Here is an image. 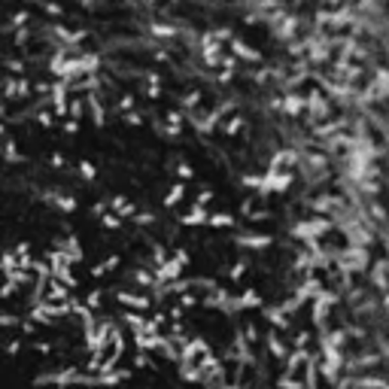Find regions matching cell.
<instances>
[{"instance_id": "20", "label": "cell", "mask_w": 389, "mask_h": 389, "mask_svg": "<svg viewBox=\"0 0 389 389\" xmlns=\"http://www.w3.org/2000/svg\"><path fill=\"white\" fill-rule=\"evenodd\" d=\"M67 116L79 122V119L85 116V97H70V103H67Z\"/></svg>"}, {"instance_id": "40", "label": "cell", "mask_w": 389, "mask_h": 389, "mask_svg": "<svg viewBox=\"0 0 389 389\" xmlns=\"http://www.w3.org/2000/svg\"><path fill=\"white\" fill-rule=\"evenodd\" d=\"M243 274H246V262H234V265H231V271H228V277H231V280H240Z\"/></svg>"}, {"instance_id": "41", "label": "cell", "mask_w": 389, "mask_h": 389, "mask_svg": "<svg viewBox=\"0 0 389 389\" xmlns=\"http://www.w3.org/2000/svg\"><path fill=\"white\" fill-rule=\"evenodd\" d=\"M0 326L3 329H12V326H21V320L15 313H0Z\"/></svg>"}, {"instance_id": "3", "label": "cell", "mask_w": 389, "mask_h": 389, "mask_svg": "<svg viewBox=\"0 0 389 389\" xmlns=\"http://www.w3.org/2000/svg\"><path fill=\"white\" fill-rule=\"evenodd\" d=\"M85 97V107L91 110V125L94 128H103L107 125V107H103V100H100V91H88V94H82Z\"/></svg>"}, {"instance_id": "44", "label": "cell", "mask_w": 389, "mask_h": 389, "mask_svg": "<svg viewBox=\"0 0 389 389\" xmlns=\"http://www.w3.org/2000/svg\"><path fill=\"white\" fill-rule=\"evenodd\" d=\"M134 368H155V365H152V359L146 353H137L134 356Z\"/></svg>"}, {"instance_id": "1", "label": "cell", "mask_w": 389, "mask_h": 389, "mask_svg": "<svg viewBox=\"0 0 389 389\" xmlns=\"http://www.w3.org/2000/svg\"><path fill=\"white\" fill-rule=\"evenodd\" d=\"M43 201L52 204V207H58L61 213H76V210H79V201H76L73 195L61 192V189H46V192H43Z\"/></svg>"}, {"instance_id": "26", "label": "cell", "mask_w": 389, "mask_h": 389, "mask_svg": "<svg viewBox=\"0 0 389 389\" xmlns=\"http://www.w3.org/2000/svg\"><path fill=\"white\" fill-rule=\"evenodd\" d=\"M97 222H100V225H103V228H110V231H119V228H122V225H125V219H119V216H116V213H103V216H100V219H97Z\"/></svg>"}, {"instance_id": "17", "label": "cell", "mask_w": 389, "mask_h": 389, "mask_svg": "<svg viewBox=\"0 0 389 389\" xmlns=\"http://www.w3.org/2000/svg\"><path fill=\"white\" fill-rule=\"evenodd\" d=\"M183 198H186V186H183V183H173V186H170V192L164 195V207L170 210V207H176Z\"/></svg>"}, {"instance_id": "19", "label": "cell", "mask_w": 389, "mask_h": 389, "mask_svg": "<svg viewBox=\"0 0 389 389\" xmlns=\"http://www.w3.org/2000/svg\"><path fill=\"white\" fill-rule=\"evenodd\" d=\"M3 158L12 161V164H24V155L18 152V143H15V140H6V143H3Z\"/></svg>"}, {"instance_id": "24", "label": "cell", "mask_w": 389, "mask_h": 389, "mask_svg": "<svg viewBox=\"0 0 389 389\" xmlns=\"http://www.w3.org/2000/svg\"><path fill=\"white\" fill-rule=\"evenodd\" d=\"M131 222L140 225V228H149V225H155V213H152V210H137V213L131 216Z\"/></svg>"}, {"instance_id": "54", "label": "cell", "mask_w": 389, "mask_h": 389, "mask_svg": "<svg viewBox=\"0 0 389 389\" xmlns=\"http://www.w3.org/2000/svg\"><path fill=\"white\" fill-rule=\"evenodd\" d=\"M3 134H6V125H3V122H0V137H3Z\"/></svg>"}, {"instance_id": "5", "label": "cell", "mask_w": 389, "mask_h": 389, "mask_svg": "<svg viewBox=\"0 0 389 389\" xmlns=\"http://www.w3.org/2000/svg\"><path fill=\"white\" fill-rule=\"evenodd\" d=\"M55 250H64V253L70 256V265L85 259V253H82V243H79V237H76V234H67V237L55 240Z\"/></svg>"}, {"instance_id": "10", "label": "cell", "mask_w": 389, "mask_h": 389, "mask_svg": "<svg viewBox=\"0 0 389 389\" xmlns=\"http://www.w3.org/2000/svg\"><path fill=\"white\" fill-rule=\"evenodd\" d=\"M234 243L240 250H265V246H271V237H265V234H240Z\"/></svg>"}, {"instance_id": "30", "label": "cell", "mask_w": 389, "mask_h": 389, "mask_svg": "<svg viewBox=\"0 0 389 389\" xmlns=\"http://www.w3.org/2000/svg\"><path fill=\"white\" fill-rule=\"evenodd\" d=\"M173 173H176L180 180H195V167H192V164H186V161L173 164Z\"/></svg>"}, {"instance_id": "6", "label": "cell", "mask_w": 389, "mask_h": 389, "mask_svg": "<svg viewBox=\"0 0 389 389\" xmlns=\"http://www.w3.org/2000/svg\"><path fill=\"white\" fill-rule=\"evenodd\" d=\"M146 30L152 33V37H161V40H176L180 37V27L176 24H170V21H146Z\"/></svg>"}, {"instance_id": "37", "label": "cell", "mask_w": 389, "mask_h": 389, "mask_svg": "<svg viewBox=\"0 0 389 389\" xmlns=\"http://www.w3.org/2000/svg\"><path fill=\"white\" fill-rule=\"evenodd\" d=\"M100 301H103V295H100V292H97V289H94V292H88V295H85V307H88V310H94V307H100Z\"/></svg>"}, {"instance_id": "21", "label": "cell", "mask_w": 389, "mask_h": 389, "mask_svg": "<svg viewBox=\"0 0 389 389\" xmlns=\"http://www.w3.org/2000/svg\"><path fill=\"white\" fill-rule=\"evenodd\" d=\"M134 280H137L143 289H155V286H158V283H155V271H146V268L134 271Z\"/></svg>"}, {"instance_id": "25", "label": "cell", "mask_w": 389, "mask_h": 389, "mask_svg": "<svg viewBox=\"0 0 389 389\" xmlns=\"http://www.w3.org/2000/svg\"><path fill=\"white\" fill-rule=\"evenodd\" d=\"M33 119H37V125H40V128H46V131H49V128H55V119H58V116H55V113H49V110H37V113H33Z\"/></svg>"}, {"instance_id": "2", "label": "cell", "mask_w": 389, "mask_h": 389, "mask_svg": "<svg viewBox=\"0 0 389 389\" xmlns=\"http://www.w3.org/2000/svg\"><path fill=\"white\" fill-rule=\"evenodd\" d=\"M67 97H70V88H67V82H64V79L52 82V91H49V103H52L55 116H67V103H70Z\"/></svg>"}, {"instance_id": "28", "label": "cell", "mask_w": 389, "mask_h": 389, "mask_svg": "<svg viewBox=\"0 0 389 389\" xmlns=\"http://www.w3.org/2000/svg\"><path fill=\"white\" fill-rule=\"evenodd\" d=\"M240 128H243V119H240V116H231V119H228V122L222 125V134H228V137H234V134H237Z\"/></svg>"}, {"instance_id": "18", "label": "cell", "mask_w": 389, "mask_h": 389, "mask_svg": "<svg viewBox=\"0 0 389 389\" xmlns=\"http://www.w3.org/2000/svg\"><path fill=\"white\" fill-rule=\"evenodd\" d=\"M207 225H213V228H234V225H237V219H234L231 213H210Z\"/></svg>"}, {"instance_id": "8", "label": "cell", "mask_w": 389, "mask_h": 389, "mask_svg": "<svg viewBox=\"0 0 389 389\" xmlns=\"http://www.w3.org/2000/svg\"><path fill=\"white\" fill-rule=\"evenodd\" d=\"M116 301L125 304V307H134V310H149L152 307L149 295H134V292H116Z\"/></svg>"}, {"instance_id": "14", "label": "cell", "mask_w": 389, "mask_h": 389, "mask_svg": "<svg viewBox=\"0 0 389 389\" xmlns=\"http://www.w3.org/2000/svg\"><path fill=\"white\" fill-rule=\"evenodd\" d=\"M228 46H231V52H234L237 58H246V61H262V55H259V52H256L253 46H246L243 40H237V37H234V40H231Z\"/></svg>"}, {"instance_id": "39", "label": "cell", "mask_w": 389, "mask_h": 389, "mask_svg": "<svg viewBox=\"0 0 389 389\" xmlns=\"http://www.w3.org/2000/svg\"><path fill=\"white\" fill-rule=\"evenodd\" d=\"M3 64H6V70H12L15 76H21V73L27 70V67H24V61H15V58H9V61H3Z\"/></svg>"}, {"instance_id": "16", "label": "cell", "mask_w": 389, "mask_h": 389, "mask_svg": "<svg viewBox=\"0 0 389 389\" xmlns=\"http://www.w3.org/2000/svg\"><path fill=\"white\" fill-rule=\"evenodd\" d=\"M161 341H164L161 335H140V332L134 335V344H137V350H140V353H146V350H158V347H161Z\"/></svg>"}, {"instance_id": "9", "label": "cell", "mask_w": 389, "mask_h": 389, "mask_svg": "<svg viewBox=\"0 0 389 389\" xmlns=\"http://www.w3.org/2000/svg\"><path fill=\"white\" fill-rule=\"evenodd\" d=\"M110 207H113V213H116L119 219H131V216L137 213V207H134L128 198H122V195H113V198H110Z\"/></svg>"}, {"instance_id": "4", "label": "cell", "mask_w": 389, "mask_h": 389, "mask_svg": "<svg viewBox=\"0 0 389 389\" xmlns=\"http://www.w3.org/2000/svg\"><path fill=\"white\" fill-rule=\"evenodd\" d=\"M152 271H155V283H158V286H161V283H170V280H180V277H183V265H180V262H173L170 256H167L161 265H155Z\"/></svg>"}, {"instance_id": "27", "label": "cell", "mask_w": 389, "mask_h": 389, "mask_svg": "<svg viewBox=\"0 0 389 389\" xmlns=\"http://www.w3.org/2000/svg\"><path fill=\"white\" fill-rule=\"evenodd\" d=\"M27 21H30V12L27 9H18V12H12L9 27H27Z\"/></svg>"}, {"instance_id": "7", "label": "cell", "mask_w": 389, "mask_h": 389, "mask_svg": "<svg viewBox=\"0 0 389 389\" xmlns=\"http://www.w3.org/2000/svg\"><path fill=\"white\" fill-rule=\"evenodd\" d=\"M207 219H210V213H207L204 207L192 204V210L180 216V225H183V228H198V225H207Z\"/></svg>"}, {"instance_id": "52", "label": "cell", "mask_w": 389, "mask_h": 389, "mask_svg": "<svg viewBox=\"0 0 389 389\" xmlns=\"http://www.w3.org/2000/svg\"><path fill=\"white\" fill-rule=\"evenodd\" d=\"M21 350V344L18 341H12V344H6V353H18Z\"/></svg>"}, {"instance_id": "23", "label": "cell", "mask_w": 389, "mask_h": 389, "mask_svg": "<svg viewBox=\"0 0 389 389\" xmlns=\"http://www.w3.org/2000/svg\"><path fill=\"white\" fill-rule=\"evenodd\" d=\"M76 170H79V176H82L85 183H94V180H97V167H94L91 161H85V158L76 164Z\"/></svg>"}, {"instance_id": "35", "label": "cell", "mask_w": 389, "mask_h": 389, "mask_svg": "<svg viewBox=\"0 0 389 389\" xmlns=\"http://www.w3.org/2000/svg\"><path fill=\"white\" fill-rule=\"evenodd\" d=\"M40 6H43V12H46V15H55V18H61V15H64V9H61L58 3H52V0H43Z\"/></svg>"}, {"instance_id": "12", "label": "cell", "mask_w": 389, "mask_h": 389, "mask_svg": "<svg viewBox=\"0 0 389 389\" xmlns=\"http://www.w3.org/2000/svg\"><path fill=\"white\" fill-rule=\"evenodd\" d=\"M73 292L64 286V283H58V280H49V286H46V301H52V304H61V301H67Z\"/></svg>"}, {"instance_id": "49", "label": "cell", "mask_w": 389, "mask_h": 389, "mask_svg": "<svg viewBox=\"0 0 389 389\" xmlns=\"http://www.w3.org/2000/svg\"><path fill=\"white\" fill-rule=\"evenodd\" d=\"M91 213H94V216L100 219V216L107 213V201H97V204H91Z\"/></svg>"}, {"instance_id": "33", "label": "cell", "mask_w": 389, "mask_h": 389, "mask_svg": "<svg viewBox=\"0 0 389 389\" xmlns=\"http://www.w3.org/2000/svg\"><path fill=\"white\" fill-rule=\"evenodd\" d=\"M122 122H125L128 128H140V125H143V116H140L137 110H131V113H122Z\"/></svg>"}, {"instance_id": "46", "label": "cell", "mask_w": 389, "mask_h": 389, "mask_svg": "<svg viewBox=\"0 0 389 389\" xmlns=\"http://www.w3.org/2000/svg\"><path fill=\"white\" fill-rule=\"evenodd\" d=\"M286 110H289V113H298V110H301V97H298V94H289Z\"/></svg>"}, {"instance_id": "42", "label": "cell", "mask_w": 389, "mask_h": 389, "mask_svg": "<svg viewBox=\"0 0 389 389\" xmlns=\"http://www.w3.org/2000/svg\"><path fill=\"white\" fill-rule=\"evenodd\" d=\"M210 201H213V192H210V189H201V192H198V198H195V204H198V207H207Z\"/></svg>"}, {"instance_id": "36", "label": "cell", "mask_w": 389, "mask_h": 389, "mask_svg": "<svg viewBox=\"0 0 389 389\" xmlns=\"http://www.w3.org/2000/svg\"><path fill=\"white\" fill-rule=\"evenodd\" d=\"M164 259H167V250H164L161 243H152V268H155V265H161Z\"/></svg>"}, {"instance_id": "29", "label": "cell", "mask_w": 389, "mask_h": 389, "mask_svg": "<svg viewBox=\"0 0 389 389\" xmlns=\"http://www.w3.org/2000/svg\"><path fill=\"white\" fill-rule=\"evenodd\" d=\"M134 103H137V97H134V94H122V97L116 100V110H119V113H131V110H134Z\"/></svg>"}, {"instance_id": "32", "label": "cell", "mask_w": 389, "mask_h": 389, "mask_svg": "<svg viewBox=\"0 0 389 389\" xmlns=\"http://www.w3.org/2000/svg\"><path fill=\"white\" fill-rule=\"evenodd\" d=\"M30 94H33L30 79H27V76H18V100H24V97H30Z\"/></svg>"}, {"instance_id": "47", "label": "cell", "mask_w": 389, "mask_h": 389, "mask_svg": "<svg viewBox=\"0 0 389 389\" xmlns=\"http://www.w3.org/2000/svg\"><path fill=\"white\" fill-rule=\"evenodd\" d=\"M64 134H79V122L76 119H67L64 122Z\"/></svg>"}, {"instance_id": "48", "label": "cell", "mask_w": 389, "mask_h": 389, "mask_svg": "<svg viewBox=\"0 0 389 389\" xmlns=\"http://www.w3.org/2000/svg\"><path fill=\"white\" fill-rule=\"evenodd\" d=\"M180 301H183V307H195V304H198V295H192V292H183V298H180Z\"/></svg>"}, {"instance_id": "13", "label": "cell", "mask_w": 389, "mask_h": 389, "mask_svg": "<svg viewBox=\"0 0 389 389\" xmlns=\"http://www.w3.org/2000/svg\"><path fill=\"white\" fill-rule=\"evenodd\" d=\"M119 265H122V256H116V253H113L110 259H103V262H97L94 268H88V274H91L94 280H100L103 274H110V271H116Z\"/></svg>"}, {"instance_id": "53", "label": "cell", "mask_w": 389, "mask_h": 389, "mask_svg": "<svg viewBox=\"0 0 389 389\" xmlns=\"http://www.w3.org/2000/svg\"><path fill=\"white\" fill-rule=\"evenodd\" d=\"M143 3H146V6H155V3H158V0H143Z\"/></svg>"}, {"instance_id": "50", "label": "cell", "mask_w": 389, "mask_h": 389, "mask_svg": "<svg viewBox=\"0 0 389 389\" xmlns=\"http://www.w3.org/2000/svg\"><path fill=\"white\" fill-rule=\"evenodd\" d=\"M12 253H15V256H30V243H18Z\"/></svg>"}, {"instance_id": "22", "label": "cell", "mask_w": 389, "mask_h": 389, "mask_svg": "<svg viewBox=\"0 0 389 389\" xmlns=\"http://www.w3.org/2000/svg\"><path fill=\"white\" fill-rule=\"evenodd\" d=\"M18 268V256L12 253V250H6L3 256H0V274H12Z\"/></svg>"}, {"instance_id": "11", "label": "cell", "mask_w": 389, "mask_h": 389, "mask_svg": "<svg viewBox=\"0 0 389 389\" xmlns=\"http://www.w3.org/2000/svg\"><path fill=\"white\" fill-rule=\"evenodd\" d=\"M52 280L64 283V286H67L70 292H73V289L79 286V280H76V274L70 271V265H55V268H52Z\"/></svg>"}, {"instance_id": "45", "label": "cell", "mask_w": 389, "mask_h": 389, "mask_svg": "<svg viewBox=\"0 0 389 389\" xmlns=\"http://www.w3.org/2000/svg\"><path fill=\"white\" fill-rule=\"evenodd\" d=\"M30 40V30L27 27H15V46H24Z\"/></svg>"}, {"instance_id": "38", "label": "cell", "mask_w": 389, "mask_h": 389, "mask_svg": "<svg viewBox=\"0 0 389 389\" xmlns=\"http://www.w3.org/2000/svg\"><path fill=\"white\" fill-rule=\"evenodd\" d=\"M15 292H18V286H15V283H9V280H6V283H3V286H0V301H9V298H12V295H15Z\"/></svg>"}, {"instance_id": "15", "label": "cell", "mask_w": 389, "mask_h": 389, "mask_svg": "<svg viewBox=\"0 0 389 389\" xmlns=\"http://www.w3.org/2000/svg\"><path fill=\"white\" fill-rule=\"evenodd\" d=\"M201 91L195 88V91H186V94H180V113H195L198 107H201Z\"/></svg>"}, {"instance_id": "31", "label": "cell", "mask_w": 389, "mask_h": 389, "mask_svg": "<svg viewBox=\"0 0 389 389\" xmlns=\"http://www.w3.org/2000/svg\"><path fill=\"white\" fill-rule=\"evenodd\" d=\"M3 97H6V100H18V79H6V85H3Z\"/></svg>"}, {"instance_id": "43", "label": "cell", "mask_w": 389, "mask_h": 389, "mask_svg": "<svg viewBox=\"0 0 389 389\" xmlns=\"http://www.w3.org/2000/svg\"><path fill=\"white\" fill-rule=\"evenodd\" d=\"M170 259H173V262H180V265H183V268H189V262H192V259H189V253H186V250H173V253H170Z\"/></svg>"}, {"instance_id": "51", "label": "cell", "mask_w": 389, "mask_h": 389, "mask_svg": "<svg viewBox=\"0 0 389 389\" xmlns=\"http://www.w3.org/2000/svg\"><path fill=\"white\" fill-rule=\"evenodd\" d=\"M49 161H52V167H64V155H58V152H55Z\"/></svg>"}, {"instance_id": "34", "label": "cell", "mask_w": 389, "mask_h": 389, "mask_svg": "<svg viewBox=\"0 0 389 389\" xmlns=\"http://www.w3.org/2000/svg\"><path fill=\"white\" fill-rule=\"evenodd\" d=\"M143 94H146L149 100H158V97H161V82H146V85H143Z\"/></svg>"}]
</instances>
